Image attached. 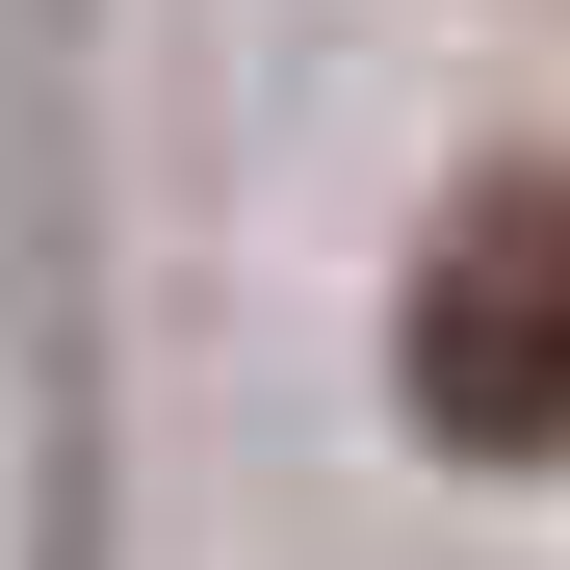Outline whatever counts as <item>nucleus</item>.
Wrapping results in <instances>:
<instances>
[{
    "mask_svg": "<svg viewBox=\"0 0 570 570\" xmlns=\"http://www.w3.org/2000/svg\"><path fill=\"white\" fill-rule=\"evenodd\" d=\"M390 390H415V441H466V466H544V441H570V156L466 181V208L415 234Z\"/></svg>",
    "mask_w": 570,
    "mask_h": 570,
    "instance_id": "nucleus-1",
    "label": "nucleus"
}]
</instances>
